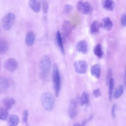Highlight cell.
<instances>
[{"mask_svg": "<svg viewBox=\"0 0 126 126\" xmlns=\"http://www.w3.org/2000/svg\"><path fill=\"white\" fill-rule=\"evenodd\" d=\"M51 62L50 58L48 56H44L41 59L39 65V77L43 81H47L48 80L50 73Z\"/></svg>", "mask_w": 126, "mask_h": 126, "instance_id": "cell-1", "label": "cell"}, {"mask_svg": "<svg viewBox=\"0 0 126 126\" xmlns=\"http://www.w3.org/2000/svg\"><path fill=\"white\" fill-rule=\"evenodd\" d=\"M52 79L55 94L56 96L58 97L61 91V79L59 69L56 63H54L53 66V70L52 74Z\"/></svg>", "mask_w": 126, "mask_h": 126, "instance_id": "cell-2", "label": "cell"}, {"mask_svg": "<svg viewBox=\"0 0 126 126\" xmlns=\"http://www.w3.org/2000/svg\"><path fill=\"white\" fill-rule=\"evenodd\" d=\"M41 100L44 108L51 111L53 110L54 105V98L53 95L49 93H44L41 96Z\"/></svg>", "mask_w": 126, "mask_h": 126, "instance_id": "cell-3", "label": "cell"}, {"mask_svg": "<svg viewBox=\"0 0 126 126\" xmlns=\"http://www.w3.org/2000/svg\"><path fill=\"white\" fill-rule=\"evenodd\" d=\"M15 21V16L12 12L6 13L1 19V25L3 29L6 31L11 29Z\"/></svg>", "mask_w": 126, "mask_h": 126, "instance_id": "cell-4", "label": "cell"}, {"mask_svg": "<svg viewBox=\"0 0 126 126\" xmlns=\"http://www.w3.org/2000/svg\"><path fill=\"white\" fill-rule=\"evenodd\" d=\"M77 8L78 11L83 14H88L92 10V7L90 4L86 1L80 0L77 4Z\"/></svg>", "mask_w": 126, "mask_h": 126, "instance_id": "cell-5", "label": "cell"}, {"mask_svg": "<svg viewBox=\"0 0 126 126\" xmlns=\"http://www.w3.org/2000/svg\"><path fill=\"white\" fill-rule=\"evenodd\" d=\"M74 67L76 73L83 74L86 73L87 69V63L83 60L76 61L74 63Z\"/></svg>", "mask_w": 126, "mask_h": 126, "instance_id": "cell-6", "label": "cell"}, {"mask_svg": "<svg viewBox=\"0 0 126 126\" xmlns=\"http://www.w3.org/2000/svg\"><path fill=\"white\" fill-rule=\"evenodd\" d=\"M5 69L10 72H13L18 66V63L17 61L14 58L7 59L3 64Z\"/></svg>", "mask_w": 126, "mask_h": 126, "instance_id": "cell-7", "label": "cell"}, {"mask_svg": "<svg viewBox=\"0 0 126 126\" xmlns=\"http://www.w3.org/2000/svg\"><path fill=\"white\" fill-rule=\"evenodd\" d=\"M68 114L69 117L71 119H73L77 116V105L76 101L74 99H71L70 101Z\"/></svg>", "mask_w": 126, "mask_h": 126, "instance_id": "cell-8", "label": "cell"}, {"mask_svg": "<svg viewBox=\"0 0 126 126\" xmlns=\"http://www.w3.org/2000/svg\"><path fill=\"white\" fill-rule=\"evenodd\" d=\"M76 51L82 54H86L88 51V44L85 40L78 41L76 46Z\"/></svg>", "mask_w": 126, "mask_h": 126, "instance_id": "cell-9", "label": "cell"}, {"mask_svg": "<svg viewBox=\"0 0 126 126\" xmlns=\"http://www.w3.org/2000/svg\"><path fill=\"white\" fill-rule=\"evenodd\" d=\"M100 27L102 28L106 31H110L113 28V24L111 19L109 17H105L102 19L100 23Z\"/></svg>", "mask_w": 126, "mask_h": 126, "instance_id": "cell-10", "label": "cell"}, {"mask_svg": "<svg viewBox=\"0 0 126 126\" xmlns=\"http://www.w3.org/2000/svg\"><path fill=\"white\" fill-rule=\"evenodd\" d=\"M35 38V34L32 31L28 32L25 37V43L27 46H31L33 45Z\"/></svg>", "mask_w": 126, "mask_h": 126, "instance_id": "cell-11", "label": "cell"}, {"mask_svg": "<svg viewBox=\"0 0 126 126\" xmlns=\"http://www.w3.org/2000/svg\"><path fill=\"white\" fill-rule=\"evenodd\" d=\"M8 79L3 76H0V94L4 93L8 88Z\"/></svg>", "mask_w": 126, "mask_h": 126, "instance_id": "cell-12", "label": "cell"}, {"mask_svg": "<svg viewBox=\"0 0 126 126\" xmlns=\"http://www.w3.org/2000/svg\"><path fill=\"white\" fill-rule=\"evenodd\" d=\"M72 26L68 21H64L62 26V32L64 36H68L71 32Z\"/></svg>", "mask_w": 126, "mask_h": 126, "instance_id": "cell-13", "label": "cell"}, {"mask_svg": "<svg viewBox=\"0 0 126 126\" xmlns=\"http://www.w3.org/2000/svg\"><path fill=\"white\" fill-rule=\"evenodd\" d=\"M103 7L107 10L113 11L115 8V2L113 0H102Z\"/></svg>", "mask_w": 126, "mask_h": 126, "instance_id": "cell-14", "label": "cell"}, {"mask_svg": "<svg viewBox=\"0 0 126 126\" xmlns=\"http://www.w3.org/2000/svg\"><path fill=\"white\" fill-rule=\"evenodd\" d=\"M100 71L101 68L100 65L98 63L95 64L91 67V73L96 78L98 79L99 78L100 75Z\"/></svg>", "mask_w": 126, "mask_h": 126, "instance_id": "cell-15", "label": "cell"}, {"mask_svg": "<svg viewBox=\"0 0 126 126\" xmlns=\"http://www.w3.org/2000/svg\"><path fill=\"white\" fill-rule=\"evenodd\" d=\"M29 4L30 7L33 12L38 13L40 11V4L38 0H30Z\"/></svg>", "mask_w": 126, "mask_h": 126, "instance_id": "cell-16", "label": "cell"}, {"mask_svg": "<svg viewBox=\"0 0 126 126\" xmlns=\"http://www.w3.org/2000/svg\"><path fill=\"white\" fill-rule=\"evenodd\" d=\"M2 104L4 106V108L7 110L10 109L15 104V100L12 97H7L3 100Z\"/></svg>", "mask_w": 126, "mask_h": 126, "instance_id": "cell-17", "label": "cell"}, {"mask_svg": "<svg viewBox=\"0 0 126 126\" xmlns=\"http://www.w3.org/2000/svg\"><path fill=\"white\" fill-rule=\"evenodd\" d=\"M19 122V118L17 115L13 114L10 115L7 121L8 126H16Z\"/></svg>", "mask_w": 126, "mask_h": 126, "instance_id": "cell-18", "label": "cell"}, {"mask_svg": "<svg viewBox=\"0 0 126 126\" xmlns=\"http://www.w3.org/2000/svg\"><path fill=\"white\" fill-rule=\"evenodd\" d=\"M56 38L57 43L58 44V47L61 51V53L63 55H64V47H63V42L61 33L59 31H58L56 33Z\"/></svg>", "mask_w": 126, "mask_h": 126, "instance_id": "cell-19", "label": "cell"}, {"mask_svg": "<svg viewBox=\"0 0 126 126\" xmlns=\"http://www.w3.org/2000/svg\"><path fill=\"white\" fill-rule=\"evenodd\" d=\"M9 44L7 41L3 39H0V54H5L8 50Z\"/></svg>", "mask_w": 126, "mask_h": 126, "instance_id": "cell-20", "label": "cell"}, {"mask_svg": "<svg viewBox=\"0 0 126 126\" xmlns=\"http://www.w3.org/2000/svg\"><path fill=\"white\" fill-rule=\"evenodd\" d=\"M100 27V23L98 21H94L91 26V32L92 34H96L98 32Z\"/></svg>", "mask_w": 126, "mask_h": 126, "instance_id": "cell-21", "label": "cell"}, {"mask_svg": "<svg viewBox=\"0 0 126 126\" xmlns=\"http://www.w3.org/2000/svg\"><path fill=\"white\" fill-rule=\"evenodd\" d=\"M94 53L98 58L100 59L102 57L103 55V52L102 50V47L100 44L98 43L95 46L94 49Z\"/></svg>", "mask_w": 126, "mask_h": 126, "instance_id": "cell-22", "label": "cell"}, {"mask_svg": "<svg viewBox=\"0 0 126 126\" xmlns=\"http://www.w3.org/2000/svg\"><path fill=\"white\" fill-rule=\"evenodd\" d=\"M123 92H124V87L122 85H120L117 87V88L115 90V92L113 94L114 98L115 99H117L120 97H121L123 94Z\"/></svg>", "mask_w": 126, "mask_h": 126, "instance_id": "cell-23", "label": "cell"}, {"mask_svg": "<svg viewBox=\"0 0 126 126\" xmlns=\"http://www.w3.org/2000/svg\"><path fill=\"white\" fill-rule=\"evenodd\" d=\"M109 84V90H108V96H109V99L110 101L112 100V95H113V89L114 87V80L113 78H111L108 82Z\"/></svg>", "mask_w": 126, "mask_h": 126, "instance_id": "cell-24", "label": "cell"}, {"mask_svg": "<svg viewBox=\"0 0 126 126\" xmlns=\"http://www.w3.org/2000/svg\"><path fill=\"white\" fill-rule=\"evenodd\" d=\"M89 102V96L87 93L83 92L80 97V104L83 106L86 104H88Z\"/></svg>", "mask_w": 126, "mask_h": 126, "instance_id": "cell-25", "label": "cell"}, {"mask_svg": "<svg viewBox=\"0 0 126 126\" xmlns=\"http://www.w3.org/2000/svg\"><path fill=\"white\" fill-rule=\"evenodd\" d=\"M8 115L7 110L5 108L0 107V120H6L7 119Z\"/></svg>", "mask_w": 126, "mask_h": 126, "instance_id": "cell-26", "label": "cell"}, {"mask_svg": "<svg viewBox=\"0 0 126 126\" xmlns=\"http://www.w3.org/2000/svg\"><path fill=\"white\" fill-rule=\"evenodd\" d=\"M72 10V6L70 4H66L63 8V13L65 14H69Z\"/></svg>", "mask_w": 126, "mask_h": 126, "instance_id": "cell-27", "label": "cell"}, {"mask_svg": "<svg viewBox=\"0 0 126 126\" xmlns=\"http://www.w3.org/2000/svg\"><path fill=\"white\" fill-rule=\"evenodd\" d=\"M121 24L122 27H126V12L124 13L121 17Z\"/></svg>", "mask_w": 126, "mask_h": 126, "instance_id": "cell-28", "label": "cell"}, {"mask_svg": "<svg viewBox=\"0 0 126 126\" xmlns=\"http://www.w3.org/2000/svg\"><path fill=\"white\" fill-rule=\"evenodd\" d=\"M42 9L44 13H47L48 11V3L47 1H44L42 3Z\"/></svg>", "mask_w": 126, "mask_h": 126, "instance_id": "cell-29", "label": "cell"}, {"mask_svg": "<svg viewBox=\"0 0 126 126\" xmlns=\"http://www.w3.org/2000/svg\"><path fill=\"white\" fill-rule=\"evenodd\" d=\"M28 116H29L28 111L27 110H25L23 112V121L24 123H27Z\"/></svg>", "mask_w": 126, "mask_h": 126, "instance_id": "cell-30", "label": "cell"}, {"mask_svg": "<svg viewBox=\"0 0 126 126\" xmlns=\"http://www.w3.org/2000/svg\"><path fill=\"white\" fill-rule=\"evenodd\" d=\"M93 94L95 97H98L101 95V92L99 89H97L93 91Z\"/></svg>", "mask_w": 126, "mask_h": 126, "instance_id": "cell-31", "label": "cell"}, {"mask_svg": "<svg viewBox=\"0 0 126 126\" xmlns=\"http://www.w3.org/2000/svg\"><path fill=\"white\" fill-rule=\"evenodd\" d=\"M111 77H112V71H111V69H109V70L108 71L107 77V83H108L109 81L112 78Z\"/></svg>", "mask_w": 126, "mask_h": 126, "instance_id": "cell-32", "label": "cell"}, {"mask_svg": "<svg viewBox=\"0 0 126 126\" xmlns=\"http://www.w3.org/2000/svg\"><path fill=\"white\" fill-rule=\"evenodd\" d=\"M115 109H116V105L114 104L112 107V110H111V113H112V116H113V118L115 117Z\"/></svg>", "mask_w": 126, "mask_h": 126, "instance_id": "cell-33", "label": "cell"}, {"mask_svg": "<svg viewBox=\"0 0 126 126\" xmlns=\"http://www.w3.org/2000/svg\"><path fill=\"white\" fill-rule=\"evenodd\" d=\"M72 126H84L82 125L81 124H80L79 123H75Z\"/></svg>", "mask_w": 126, "mask_h": 126, "instance_id": "cell-34", "label": "cell"}, {"mask_svg": "<svg viewBox=\"0 0 126 126\" xmlns=\"http://www.w3.org/2000/svg\"><path fill=\"white\" fill-rule=\"evenodd\" d=\"M125 75H126V73H125Z\"/></svg>", "mask_w": 126, "mask_h": 126, "instance_id": "cell-35", "label": "cell"}]
</instances>
